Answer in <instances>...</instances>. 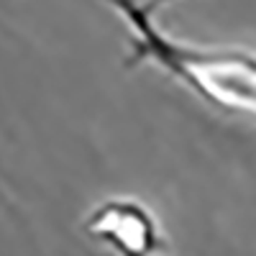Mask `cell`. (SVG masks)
<instances>
[{
    "label": "cell",
    "instance_id": "3",
    "mask_svg": "<svg viewBox=\"0 0 256 256\" xmlns=\"http://www.w3.org/2000/svg\"><path fill=\"white\" fill-rule=\"evenodd\" d=\"M156 3H166V0H154V6H156Z\"/></svg>",
    "mask_w": 256,
    "mask_h": 256
},
{
    "label": "cell",
    "instance_id": "1",
    "mask_svg": "<svg viewBox=\"0 0 256 256\" xmlns=\"http://www.w3.org/2000/svg\"><path fill=\"white\" fill-rule=\"evenodd\" d=\"M128 28L126 67L152 64L208 105L256 120V54L233 46H198L166 36L152 18V6L105 0Z\"/></svg>",
    "mask_w": 256,
    "mask_h": 256
},
{
    "label": "cell",
    "instance_id": "2",
    "mask_svg": "<svg viewBox=\"0 0 256 256\" xmlns=\"http://www.w3.org/2000/svg\"><path fill=\"white\" fill-rule=\"evenodd\" d=\"M82 230L116 256H162L169 246L156 216L134 198L98 202L82 220Z\"/></svg>",
    "mask_w": 256,
    "mask_h": 256
}]
</instances>
